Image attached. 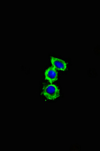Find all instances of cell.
<instances>
[{
    "mask_svg": "<svg viewBox=\"0 0 100 151\" xmlns=\"http://www.w3.org/2000/svg\"><path fill=\"white\" fill-rule=\"evenodd\" d=\"M42 94L49 100L56 99L60 95V91L56 85L50 83L43 88Z\"/></svg>",
    "mask_w": 100,
    "mask_h": 151,
    "instance_id": "1",
    "label": "cell"
},
{
    "mask_svg": "<svg viewBox=\"0 0 100 151\" xmlns=\"http://www.w3.org/2000/svg\"><path fill=\"white\" fill-rule=\"evenodd\" d=\"M58 73L54 67H49L45 72V80L50 83L57 81L58 79Z\"/></svg>",
    "mask_w": 100,
    "mask_h": 151,
    "instance_id": "2",
    "label": "cell"
},
{
    "mask_svg": "<svg viewBox=\"0 0 100 151\" xmlns=\"http://www.w3.org/2000/svg\"><path fill=\"white\" fill-rule=\"evenodd\" d=\"M51 63L55 69L62 72L65 71L67 69V63L60 58L52 57L51 58Z\"/></svg>",
    "mask_w": 100,
    "mask_h": 151,
    "instance_id": "3",
    "label": "cell"
}]
</instances>
